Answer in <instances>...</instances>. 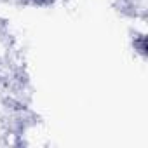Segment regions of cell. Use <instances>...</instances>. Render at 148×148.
Wrapping results in <instances>:
<instances>
[{
    "mask_svg": "<svg viewBox=\"0 0 148 148\" xmlns=\"http://www.w3.org/2000/svg\"><path fill=\"white\" fill-rule=\"evenodd\" d=\"M134 47H136L143 56H146V37H139L138 40H134Z\"/></svg>",
    "mask_w": 148,
    "mask_h": 148,
    "instance_id": "6da1fadb",
    "label": "cell"
},
{
    "mask_svg": "<svg viewBox=\"0 0 148 148\" xmlns=\"http://www.w3.org/2000/svg\"><path fill=\"white\" fill-rule=\"evenodd\" d=\"M28 4H33V5H49L52 0H25Z\"/></svg>",
    "mask_w": 148,
    "mask_h": 148,
    "instance_id": "7a4b0ae2",
    "label": "cell"
}]
</instances>
